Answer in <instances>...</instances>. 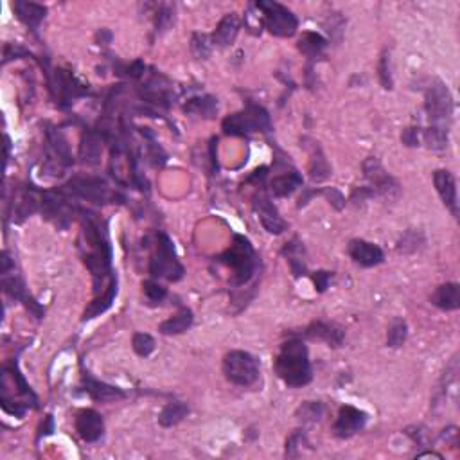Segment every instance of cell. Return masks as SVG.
Instances as JSON below:
<instances>
[{
  "mask_svg": "<svg viewBox=\"0 0 460 460\" xmlns=\"http://www.w3.org/2000/svg\"><path fill=\"white\" fill-rule=\"evenodd\" d=\"M276 374L288 386H304L313 379L308 347L299 338L284 341L276 358Z\"/></svg>",
  "mask_w": 460,
  "mask_h": 460,
  "instance_id": "cell-1",
  "label": "cell"
},
{
  "mask_svg": "<svg viewBox=\"0 0 460 460\" xmlns=\"http://www.w3.org/2000/svg\"><path fill=\"white\" fill-rule=\"evenodd\" d=\"M218 263L234 271L230 279L232 286H245L257 270V255L245 236H234V241L219 255Z\"/></svg>",
  "mask_w": 460,
  "mask_h": 460,
  "instance_id": "cell-2",
  "label": "cell"
},
{
  "mask_svg": "<svg viewBox=\"0 0 460 460\" xmlns=\"http://www.w3.org/2000/svg\"><path fill=\"white\" fill-rule=\"evenodd\" d=\"M223 133L230 137H247L254 132H270V115L263 107L248 104L243 111L232 114L223 119Z\"/></svg>",
  "mask_w": 460,
  "mask_h": 460,
  "instance_id": "cell-3",
  "label": "cell"
},
{
  "mask_svg": "<svg viewBox=\"0 0 460 460\" xmlns=\"http://www.w3.org/2000/svg\"><path fill=\"white\" fill-rule=\"evenodd\" d=\"M149 273L155 279H168L177 283L184 277V266L177 257L172 241L165 234H158L155 239V252L149 259Z\"/></svg>",
  "mask_w": 460,
  "mask_h": 460,
  "instance_id": "cell-4",
  "label": "cell"
},
{
  "mask_svg": "<svg viewBox=\"0 0 460 460\" xmlns=\"http://www.w3.org/2000/svg\"><path fill=\"white\" fill-rule=\"evenodd\" d=\"M223 374L234 385L250 386L259 378V363L250 353L230 351L223 358Z\"/></svg>",
  "mask_w": 460,
  "mask_h": 460,
  "instance_id": "cell-5",
  "label": "cell"
},
{
  "mask_svg": "<svg viewBox=\"0 0 460 460\" xmlns=\"http://www.w3.org/2000/svg\"><path fill=\"white\" fill-rule=\"evenodd\" d=\"M426 114L430 119V126L449 130L453 117V97L448 86L442 81H435L430 85L426 92Z\"/></svg>",
  "mask_w": 460,
  "mask_h": 460,
  "instance_id": "cell-6",
  "label": "cell"
},
{
  "mask_svg": "<svg viewBox=\"0 0 460 460\" xmlns=\"http://www.w3.org/2000/svg\"><path fill=\"white\" fill-rule=\"evenodd\" d=\"M255 6L263 13L264 27L273 36L290 38L297 33L299 20L286 6L279 4V2H266V0H259V2H255Z\"/></svg>",
  "mask_w": 460,
  "mask_h": 460,
  "instance_id": "cell-7",
  "label": "cell"
},
{
  "mask_svg": "<svg viewBox=\"0 0 460 460\" xmlns=\"http://www.w3.org/2000/svg\"><path fill=\"white\" fill-rule=\"evenodd\" d=\"M63 193L74 194V196L85 198L94 203H107L110 200V189L101 178H72L67 185H63Z\"/></svg>",
  "mask_w": 460,
  "mask_h": 460,
  "instance_id": "cell-8",
  "label": "cell"
},
{
  "mask_svg": "<svg viewBox=\"0 0 460 460\" xmlns=\"http://www.w3.org/2000/svg\"><path fill=\"white\" fill-rule=\"evenodd\" d=\"M363 172L372 182L374 193L381 194L386 200H394V198L399 196V184L383 169V165L379 164L376 156L367 158L365 164H363Z\"/></svg>",
  "mask_w": 460,
  "mask_h": 460,
  "instance_id": "cell-9",
  "label": "cell"
},
{
  "mask_svg": "<svg viewBox=\"0 0 460 460\" xmlns=\"http://www.w3.org/2000/svg\"><path fill=\"white\" fill-rule=\"evenodd\" d=\"M367 419H369V415L365 412L356 407H351V405H345L338 410L337 421L333 424L334 435L338 439H349L354 433L365 428Z\"/></svg>",
  "mask_w": 460,
  "mask_h": 460,
  "instance_id": "cell-10",
  "label": "cell"
},
{
  "mask_svg": "<svg viewBox=\"0 0 460 460\" xmlns=\"http://www.w3.org/2000/svg\"><path fill=\"white\" fill-rule=\"evenodd\" d=\"M252 207H254V212L257 214L261 223H263L264 229L270 232V234H283L286 230V222L279 216L276 205L271 203L270 198L264 193H257L252 198Z\"/></svg>",
  "mask_w": 460,
  "mask_h": 460,
  "instance_id": "cell-11",
  "label": "cell"
},
{
  "mask_svg": "<svg viewBox=\"0 0 460 460\" xmlns=\"http://www.w3.org/2000/svg\"><path fill=\"white\" fill-rule=\"evenodd\" d=\"M76 431L85 442H95L104 433L103 417L92 408H83L76 414Z\"/></svg>",
  "mask_w": 460,
  "mask_h": 460,
  "instance_id": "cell-12",
  "label": "cell"
},
{
  "mask_svg": "<svg viewBox=\"0 0 460 460\" xmlns=\"http://www.w3.org/2000/svg\"><path fill=\"white\" fill-rule=\"evenodd\" d=\"M433 184H435V189L439 193L440 200L449 210H452L453 216H459V196H456V182L455 177L448 169H437L433 172Z\"/></svg>",
  "mask_w": 460,
  "mask_h": 460,
  "instance_id": "cell-13",
  "label": "cell"
},
{
  "mask_svg": "<svg viewBox=\"0 0 460 460\" xmlns=\"http://www.w3.org/2000/svg\"><path fill=\"white\" fill-rule=\"evenodd\" d=\"M349 255L354 259V263L363 268L378 266L383 263V250L374 245V243L365 241V239H354L349 243Z\"/></svg>",
  "mask_w": 460,
  "mask_h": 460,
  "instance_id": "cell-14",
  "label": "cell"
},
{
  "mask_svg": "<svg viewBox=\"0 0 460 460\" xmlns=\"http://www.w3.org/2000/svg\"><path fill=\"white\" fill-rule=\"evenodd\" d=\"M306 338L309 340L325 341L329 347H340L344 344L345 333L344 329L337 324H329V322H311L306 329Z\"/></svg>",
  "mask_w": 460,
  "mask_h": 460,
  "instance_id": "cell-15",
  "label": "cell"
},
{
  "mask_svg": "<svg viewBox=\"0 0 460 460\" xmlns=\"http://www.w3.org/2000/svg\"><path fill=\"white\" fill-rule=\"evenodd\" d=\"M83 383H85V391L88 392V395H90L94 401L110 402V401H115V399L124 398V392L121 391V388L107 385V383L103 381H97V379L92 378L88 372L83 374Z\"/></svg>",
  "mask_w": 460,
  "mask_h": 460,
  "instance_id": "cell-16",
  "label": "cell"
},
{
  "mask_svg": "<svg viewBox=\"0 0 460 460\" xmlns=\"http://www.w3.org/2000/svg\"><path fill=\"white\" fill-rule=\"evenodd\" d=\"M431 304L442 311H455L460 308V286L456 283H446L439 286L430 297Z\"/></svg>",
  "mask_w": 460,
  "mask_h": 460,
  "instance_id": "cell-17",
  "label": "cell"
},
{
  "mask_svg": "<svg viewBox=\"0 0 460 460\" xmlns=\"http://www.w3.org/2000/svg\"><path fill=\"white\" fill-rule=\"evenodd\" d=\"M239 33V18L236 13H229L222 18L216 31L212 33V43L218 47H229L232 46V41L236 40Z\"/></svg>",
  "mask_w": 460,
  "mask_h": 460,
  "instance_id": "cell-18",
  "label": "cell"
},
{
  "mask_svg": "<svg viewBox=\"0 0 460 460\" xmlns=\"http://www.w3.org/2000/svg\"><path fill=\"white\" fill-rule=\"evenodd\" d=\"M13 9L17 13L18 20L24 22V24L33 29V31L38 29V25L46 18L47 13L46 6L36 4V2H24V0H17V2L13 4Z\"/></svg>",
  "mask_w": 460,
  "mask_h": 460,
  "instance_id": "cell-19",
  "label": "cell"
},
{
  "mask_svg": "<svg viewBox=\"0 0 460 460\" xmlns=\"http://www.w3.org/2000/svg\"><path fill=\"white\" fill-rule=\"evenodd\" d=\"M193 311H191L189 308H182L177 315H172L171 318L162 322V324L158 325V331H161L162 334H168V337H171V334H182L193 325Z\"/></svg>",
  "mask_w": 460,
  "mask_h": 460,
  "instance_id": "cell-20",
  "label": "cell"
},
{
  "mask_svg": "<svg viewBox=\"0 0 460 460\" xmlns=\"http://www.w3.org/2000/svg\"><path fill=\"white\" fill-rule=\"evenodd\" d=\"M300 185H302V177L299 175V171H290V172H283V175H277L270 184V189L273 193V196L277 198H284L290 196L295 189H299Z\"/></svg>",
  "mask_w": 460,
  "mask_h": 460,
  "instance_id": "cell-21",
  "label": "cell"
},
{
  "mask_svg": "<svg viewBox=\"0 0 460 460\" xmlns=\"http://www.w3.org/2000/svg\"><path fill=\"white\" fill-rule=\"evenodd\" d=\"M115 295H117V277L111 276L107 292L103 293V297H99V299H95L94 302H90V306H88V308L85 309V313H83V320H90V318H95L97 315L107 311V309L111 306V302H114Z\"/></svg>",
  "mask_w": 460,
  "mask_h": 460,
  "instance_id": "cell-22",
  "label": "cell"
},
{
  "mask_svg": "<svg viewBox=\"0 0 460 460\" xmlns=\"http://www.w3.org/2000/svg\"><path fill=\"white\" fill-rule=\"evenodd\" d=\"M187 114H193L201 119H212L218 114V101L212 95H203V97H193L187 101L184 107Z\"/></svg>",
  "mask_w": 460,
  "mask_h": 460,
  "instance_id": "cell-23",
  "label": "cell"
},
{
  "mask_svg": "<svg viewBox=\"0 0 460 460\" xmlns=\"http://www.w3.org/2000/svg\"><path fill=\"white\" fill-rule=\"evenodd\" d=\"M187 414H189V407L184 401L168 402L158 415V423L164 428L177 426L178 423L184 421V417H187Z\"/></svg>",
  "mask_w": 460,
  "mask_h": 460,
  "instance_id": "cell-24",
  "label": "cell"
},
{
  "mask_svg": "<svg viewBox=\"0 0 460 460\" xmlns=\"http://www.w3.org/2000/svg\"><path fill=\"white\" fill-rule=\"evenodd\" d=\"M79 156H81L83 164L86 165L99 164V156H101V140L97 139L95 133L88 132L83 135Z\"/></svg>",
  "mask_w": 460,
  "mask_h": 460,
  "instance_id": "cell-25",
  "label": "cell"
},
{
  "mask_svg": "<svg viewBox=\"0 0 460 460\" xmlns=\"http://www.w3.org/2000/svg\"><path fill=\"white\" fill-rule=\"evenodd\" d=\"M325 46H327L325 38L318 33H313V31L302 33V36L299 38V43H297L300 53L306 54L308 58L318 56V54L325 49Z\"/></svg>",
  "mask_w": 460,
  "mask_h": 460,
  "instance_id": "cell-26",
  "label": "cell"
},
{
  "mask_svg": "<svg viewBox=\"0 0 460 460\" xmlns=\"http://www.w3.org/2000/svg\"><path fill=\"white\" fill-rule=\"evenodd\" d=\"M329 175H331V168H329L327 161H325L324 155H322L320 148H318L316 144H313L311 161H309V177L315 182H322L325 180Z\"/></svg>",
  "mask_w": 460,
  "mask_h": 460,
  "instance_id": "cell-27",
  "label": "cell"
},
{
  "mask_svg": "<svg viewBox=\"0 0 460 460\" xmlns=\"http://www.w3.org/2000/svg\"><path fill=\"white\" fill-rule=\"evenodd\" d=\"M408 337V325L402 318H394L392 324L388 325V333H386V345L392 347V349H398L401 347Z\"/></svg>",
  "mask_w": 460,
  "mask_h": 460,
  "instance_id": "cell-28",
  "label": "cell"
},
{
  "mask_svg": "<svg viewBox=\"0 0 460 460\" xmlns=\"http://www.w3.org/2000/svg\"><path fill=\"white\" fill-rule=\"evenodd\" d=\"M324 405L318 401H306L302 402V407H299L297 410V417H299L302 423H318V421L324 417Z\"/></svg>",
  "mask_w": 460,
  "mask_h": 460,
  "instance_id": "cell-29",
  "label": "cell"
},
{
  "mask_svg": "<svg viewBox=\"0 0 460 460\" xmlns=\"http://www.w3.org/2000/svg\"><path fill=\"white\" fill-rule=\"evenodd\" d=\"M448 132L449 130H442V128L428 126V130L424 132V142L433 151H442L448 146Z\"/></svg>",
  "mask_w": 460,
  "mask_h": 460,
  "instance_id": "cell-30",
  "label": "cell"
},
{
  "mask_svg": "<svg viewBox=\"0 0 460 460\" xmlns=\"http://www.w3.org/2000/svg\"><path fill=\"white\" fill-rule=\"evenodd\" d=\"M212 38L209 34L194 33L193 38H191V50L198 60H207L212 53Z\"/></svg>",
  "mask_w": 460,
  "mask_h": 460,
  "instance_id": "cell-31",
  "label": "cell"
},
{
  "mask_svg": "<svg viewBox=\"0 0 460 460\" xmlns=\"http://www.w3.org/2000/svg\"><path fill=\"white\" fill-rule=\"evenodd\" d=\"M132 347L140 358H148L155 351V340L148 333H135L132 338Z\"/></svg>",
  "mask_w": 460,
  "mask_h": 460,
  "instance_id": "cell-32",
  "label": "cell"
},
{
  "mask_svg": "<svg viewBox=\"0 0 460 460\" xmlns=\"http://www.w3.org/2000/svg\"><path fill=\"white\" fill-rule=\"evenodd\" d=\"M245 25H247V29L252 34H259L261 33V27H264L263 13L255 6V2L248 6L247 13H245Z\"/></svg>",
  "mask_w": 460,
  "mask_h": 460,
  "instance_id": "cell-33",
  "label": "cell"
},
{
  "mask_svg": "<svg viewBox=\"0 0 460 460\" xmlns=\"http://www.w3.org/2000/svg\"><path fill=\"white\" fill-rule=\"evenodd\" d=\"M142 292H144V295L148 297V300H151V302H162V300L168 297V290H165L162 284H158L156 280H153V279L144 280Z\"/></svg>",
  "mask_w": 460,
  "mask_h": 460,
  "instance_id": "cell-34",
  "label": "cell"
},
{
  "mask_svg": "<svg viewBox=\"0 0 460 460\" xmlns=\"http://www.w3.org/2000/svg\"><path fill=\"white\" fill-rule=\"evenodd\" d=\"M419 243H423V238H421L419 232L408 230L407 234L402 236L401 241H399L398 250L401 252V254H410V252H415L419 248Z\"/></svg>",
  "mask_w": 460,
  "mask_h": 460,
  "instance_id": "cell-35",
  "label": "cell"
},
{
  "mask_svg": "<svg viewBox=\"0 0 460 460\" xmlns=\"http://www.w3.org/2000/svg\"><path fill=\"white\" fill-rule=\"evenodd\" d=\"M172 9L169 8V6H162L158 11H156V17H155V29L156 33H164V31H168L169 27H171L172 24Z\"/></svg>",
  "mask_w": 460,
  "mask_h": 460,
  "instance_id": "cell-36",
  "label": "cell"
},
{
  "mask_svg": "<svg viewBox=\"0 0 460 460\" xmlns=\"http://www.w3.org/2000/svg\"><path fill=\"white\" fill-rule=\"evenodd\" d=\"M311 279H313V284H315L316 292L324 293L325 290L329 288L331 279H333V273H331V271H324V270L315 271V273L311 276Z\"/></svg>",
  "mask_w": 460,
  "mask_h": 460,
  "instance_id": "cell-37",
  "label": "cell"
},
{
  "mask_svg": "<svg viewBox=\"0 0 460 460\" xmlns=\"http://www.w3.org/2000/svg\"><path fill=\"white\" fill-rule=\"evenodd\" d=\"M379 79H381L383 88L391 90L392 88V78H391V69H388V56L386 53L381 56V62H379Z\"/></svg>",
  "mask_w": 460,
  "mask_h": 460,
  "instance_id": "cell-38",
  "label": "cell"
},
{
  "mask_svg": "<svg viewBox=\"0 0 460 460\" xmlns=\"http://www.w3.org/2000/svg\"><path fill=\"white\" fill-rule=\"evenodd\" d=\"M322 194H324V196L327 198L329 203H331V205H333L334 209H338V210L344 209V205H345V198H344V194L340 193V191L333 189V187H329V189H324V191H322Z\"/></svg>",
  "mask_w": 460,
  "mask_h": 460,
  "instance_id": "cell-39",
  "label": "cell"
},
{
  "mask_svg": "<svg viewBox=\"0 0 460 460\" xmlns=\"http://www.w3.org/2000/svg\"><path fill=\"white\" fill-rule=\"evenodd\" d=\"M402 142L407 144V146H417V132H415L414 128H408L402 132Z\"/></svg>",
  "mask_w": 460,
  "mask_h": 460,
  "instance_id": "cell-40",
  "label": "cell"
},
{
  "mask_svg": "<svg viewBox=\"0 0 460 460\" xmlns=\"http://www.w3.org/2000/svg\"><path fill=\"white\" fill-rule=\"evenodd\" d=\"M54 431V419H53V415H47L46 417V423L41 424V431H40V437L43 435H50V433H53Z\"/></svg>",
  "mask_w": 460,
  "mask_h": 460,
  "instance_id": "cell-41",
  "label": "cell"
},
{
  "mask_svg": "<svg viewBox=\"0 0 460 460\" xmlns=\"http://www.w3.org/2000/svg\"><path fill=\"white\" fill-rule=\"evenodd\" d=\"M421 459V456H435V459H439V460H442L444 456L442 455H439V453H435V452H426V453H421V455H417Z\"/></svg>",
  "mask_w": 460,
  "mask_h": 460,
  "instance_id": "cell-42",
  "label": "cell"
}]
</instances>
